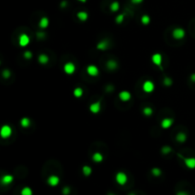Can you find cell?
Here are the masks:
<instances>
[{
  "label": "cell",
  "instance_id": "1",
  "mask_svg": "<svg viewBox=\"0 0 195 195\" xmlns=\"http://www.w3.org/2000/svg\"><path fill=\"white\" fill-rule=\"evenodd\" d=\"M13 133V129L10 125H3L1 129H0V136L3 139H7Z\"/></svg>",
  "mask_w": 195,
  "mask_h": 195
},
{
  "label": "cell",
  "instance_id": "2",
  "mask_svg": "<svg viewBox=\"0 0 195 195\" xmlns=\"http://www.w3.org/2000/svg\"><path fill=\"white\" fill-rule=\"evenodd\" d=\"M179 157L184 161L185 166L189 170H194L195 169V157H184L181 154H178Z\"/></svg>",
  "mask_w": 195,
  "mask_h": 195
},
{
  "label": "cell",
  "instance_id": "3",
  "mask_svg": "<svg viewBox=\"0 0 195 195\" xmlns=\"http://www.w3.org/2000/svg\"><path fill=\"white\" fill-rule=\"evenodd\" d=\"M115 181L118 185L120 186H124L127 184L128 182V176L127 174L123 171H119V172H117L116 175H115Z\"/></svg>",
  "mask_w": 195,
  "mask_h": 195
},
{
  "label": "cell",
  "instance_id": "4",
  "mask_svg": "<svg viewBox=\"0 0 195 195\" xmlns=\"http://www.w3.org/2000/svg\"><path fill=\"white\" fill-rule=\"evenodd\" d=\"M186 36V32L182 28H175L172 30V37L176 40H181Z\"/></svg>",
  "mask_w": 195,
  "mask_h": 195
},
{
  "label": "cell",
  "instance_id": "5",
  "mask_svg": "<svg viewBox=\"0 0 195 195\" xmlns=\"http://www.w3.org/2000/svg\"><path fill=\"white\" fill-rule=\"evenodd\" d=\"M142 89L146 93H151L155 89V85L153 82L150 81V80H147V81L144 82Z\"/></svg>",
  "mask_w": 195,
  "mask_h": 195
},
{
  "label": "cell",
  "instance_id": "6",
  "mask_svg": "<svg viewBox=\"0 0 195 195\" xmlns=\"http://www.w3.org/2000/svg\"><path fill=\"white\" fill-rule=\"evenodd\" d=\"M87 73L90 76H93V77H96L99 74V69L95 65H89L87 67Z\"/></svg>",
  "mask_w": 195,
  "mask_h": 195
},
{
  "label": "cell",
  "instance_id": "7",
  "mask_svg": "<svg viewBox=\"0 0 195 195\" xmlns=\"http://www.w3.org/2000/svg\"><path fill=\"white\" fill-rule=\"evenodd\" d=\"M101 102L100 101H96V102H93L91 103L90 105V112L93 114H97L101 112Z\"/></svg>",
  "mask_w": 195,
  "mask_h": 195
},
{
  "label": "cell",
  "instance_id": "8",
  "mask_svg": "<svg viewBox=\"0 0 195 195\" xmlns=\"http://www.w3.org/2000/svg\"><path fill=\"white\" fill-rule=\"evenodd\" d=\"M151 61H152V63H153L154 65L158 66L159 68H161L162 62H163V56H162V54H161V53H158V52L154 53V54L151 56Z\"/></svg>",
  "mask_w": 195,
  "mask_h": 195
},
{
  "label": "cell",
  "instance_id": "9",
  "mask_svg": "<svg viewBox=\"0 0 195 195\" xmlns=\"http://www.w3.org/2000/svg\"><path fill=\"white\" fill-rule=\"evenodd\" d=\"M64 71H65V73H67V74H72V73H74V71H75V70H76V68H75V65L72 63V62H67L66 64L64 65Z\"/></svg>",
  "mask_w": 195,
  "mask_h": 195
},
{
  "label": "cell",
  "instance_id": "10",
  "mask_svg": "<svg viewBox=\"0 0 195 195\" xmlns=\"http://www.w3.org/2000/svg\"><path fill=\"white\" fill-rule=\"evenodd\" d=\"M47 183L49 184V186H51V187H56L59 185L60 178L57 176V175H51V176H49Z\"/></svg>",
  "mask_w": 195,
  "mask_h": 195
},
{
  "label": "cell",
  "instance_id": "11",
  "mask_svg": "<svg viewBox=\"0 0 195 195\" xmlns=\"http://www.w3.org/2000/svg\"><path fill=\"white\" fill-rule=\"evenodd\" d=\"M118 97H119V99L121 101L123 102H128L131 100V93H129V91L128 90H122L119 93V94H118Z\"/></svg>",
  "mask_w": 195,
  "mask_h": 195
},
{
  "label": "cell",
  "instance_id": "12",
  "mask_svg": "<svg viewBox=\"0 0 195 195\" xmlns=\"http://www.w3.org/2000/svg\"><path fill=\"white\" fill-rule=\"evenodd\" d=\"M173 123H174L173 118H170V117L164 118V119L161 121V127H162L164 129H170L171 126L173 125Z\"/></svg>",
  "mask_w": 195,
  "mask_h": 195
},
{
  "label": "cell",
  "instance_id": "13",
  "mask_svg": "<svg viewBox=\"0 0 195 195\" xmlns=\"http://www.w3.org/2000/svg\"><path fill=\"white\" fill-rule=\"evenodd\" d=\"M30 43V37L28 34L26 33H22L20 36H19V46L20 47H26L28 46Z\"/></svg>",
  "mask_w": 195,
  "mask_h": 195
},
{
  "label": "cell",
  "instance_id": "14",
  "mask_svg": "<svg viewBox=\"0 0 195 195\" xmlns=\"http://www.w3.org/2000/svg\"><path fill=\"white\" fill-rule=\"evenodd\" d=\"M13 182V176L11 174H5L1 177V184L3 186H8Z\"/></svg>",
  "mask_w": 195,
  "mask_h": 195
},
{
  "label": "cell",
  "instance_id": "15",
  "mask_svg": "<svg viewBox=\"0 0 195 195\" xmlns=\"http://www.w3.org/2000/svg\"><path fill=\"white\" fill-rule=\"evenodd\" d=\"M109 46H110V41L104 39V40H101L100 42H98L96 45V49H100V51H106V49L109 48Z\"/></svg>",
  "mask_w": 195,
  "mask_h": 195
},
{
  "label": "cell",
  "instance_id": "16",
  "mask_svg": "<svg viewBox=\"0 0 195 195\" xmlns=\"http://www.w3.org/2000/svg\"><path fill=\"white\" fill-rule=\"evenodd\" d=\"M76 15H77V18L79 19V20L82 21V22L87 21L88 18H89V13H88L87 11H78Z\"/></svg>",
  "mask_w": 195,
  "mask_h": 195
},
{
  "label": "cell",
  "instance_id": "17",
  "mask_svg": "<svg viewBox=\"0 0 195 195\" xmlns=\"http://www.w3.org/2000/svg\"><path fill=\"white\" fill-rule=\"evenodd\" d=\"M118 68V63L115 60H109L107 62V69L110 71H114Z\"/></svg>",
  "mask_w": 195,
  "mask_h": 195
},
{
  "label": "cell",
  "instance_id": "18",
  "mask_svg": "<svg viewBox=\"0 0 195 195\" xmlns=\"http://www.w3.org/2000/svg\"><path fill=\"white\" fill-rule=\"evenodd\" d=\"M91 159H93V161L95 163H101L103 160H104V156H103L102 153H100V152H94V153L93 154Z\"/></svg>",
  "mask_w": 195,
  "mask_h": 195
},
{
  "label": "cell",
  "instance_id": "19",
  "mask_svg": "<svg viewBox=\"0 0 195 195\" xmlns=\"http://www.w3.org/2000/svg\"><path fill=\"white\" fill-rule=\"evenodd\" d=\"M49 20L48 17L44 16V17H42V18L40 19V21H39V27H40L41 29H47L48 27H49Z\"/></svg>",
  "mask_w": 195,
  "mask_h": 195
},
{
  "label": "cell",
  "instance_id": "20",
  "mask_svg": "<svg viewBox=\"0 0 195 195\" xmlns=\"http://www.w3.org/2000/svg\"><path fill=\"white\" fill-rule=\"evenodd\" d=\"M49 61V56L47 54L42 53V54H40L39 56H38V62H39L40 64H42V65L48 64Z\"/></svg>",
  "mask_w": 195,
  "mask_h": 195
},
{
  "label": "cell",
  "instance_id": "21",
  "mask_svg": "<svg viewBox=\"0 0 195 195\" xmlns=\"http://www.w3.org/2000/svg\"><path fill=\"white\" fill-rule=\"evenodd\" d=\"M82 173L84 174V176L89 177L90 175L93 173V169H91L90 166L85 165V166L82 167Z\"/></svg>",
  "mask_w": 195,
  "mask_h": 195
},
{
  "label": "cell",
  "instance_id": "22",
  "mask_svg": "<svg viewBox=\"0 0 195 195\" xmlns=\"http://www.w3.org/2000/svg\"><path fill=\"white\" fill-rule=\"evenodd\" d=\"M20 125L22 128H25V129L29 128L30 126V119L28 117H23L20 120Z\"/></svg>",
  "mask_w": 195,
  "mask_h": 195
},
{
  "label": "cell",
  "instance_id": "23",
  "mask_svg": "<svg viewBox=\"0 0 195 195\" xmlns=\"http://www.w3.org/2000/svg\"><path fill=\"white\" fill-rule=\"evenodd\" d=\"M187 138H188V137H187V134L185 132H179L176 135V140L179 143H185L187 141Z\"/></svg>",
  "mask_w": 195,
  "mask_h": 195
},
{
  "label": "cell",
  "instance_id": "24",
  "mask_svg": "<svg viewBox=\"0 0 195 195\" xmlns=\"http://www.w3.org/2000/svg\"><path fill=\"white\" fill-rule=\"evenodd\" d=\"M110 11H112V13H116V11H119V9H120V4H119V2H117V1L112 2V4H110Z\"/></svg>",
  "mask_w": 195,
  "mask_h": 195
},
{
  "label": "cell",
  "instance_id": "25",
  "mask_svg": "<svg viewBox=\"0 0 195 195\" xmlns=\"http://www.w3.org/2000/svg\"><path fill=\"white\" fill-rule=\"evenodd\" d=\"M73 95H74V97H76V98H80L83 95V90H82V88H80V87H77V88H75V89L73 90Z\"/></svg>",
  "mask_w": 195,
  "mask_h": 195
},
{
  "label": "cell",
  "instance_id": "26",
  "mask_svg": "<svg viewBox=\"0 0 195 195\" xmlns=\"http://www.w3.org/2000/svg\"><path fill=\"white\" fill-rule=\"evenodd\" d=\"M32 189L30 187H25L21 189V195H32Z\"/></svg>",
  "mask_w": 195,
  "mask_h": 195
},
{
  "label": "cell",
  "instance_id": "27",
  "mask_svg": "<svg viewBox=\"0 0 195 195\" xmlns=\"http://www.w3.org/2000/svg\"><path fill=\"white\" fill-rule=\"evenodd\" d=\"M141 23H142L143 25H148L150 23V17L148 16L147 14H144L142 17H141Z\"/></svg>",
  "mask_w": 195,
  "mask_h": 195
},
{
  "label": "cell",
  "instance_id": "28",
  "mask_svg": "<svg viewBox=\"0 0 195 195\" xmlns=\"http://www.w3.org/2000/svg\"><path fill=\"white\" fill-rule=\"evenodd\" d=\"M153 113V110H152L150 107H146V108L143 109V114L145 116H150Z\"/></svg>",
  "mask_w": 195,
  "mask_h": 195
},
{
  "label": "cell",
  "instance_id": "29",
  "mask_svg": "<svg viewBox=\"0 0 195 195\" xmlns=\"http://www.w3.org/2000/svg\"><path fill=\"white\" fill-rule=\"evenodd\" d=\"M151 174L155 177H159V176H161L162 170H160L159 167H153V169H151Z\"/></svg>",
  "mask_w": 195,
  "mask_h": 195
},
{
  "label": "cell",
  "instance_id": "30",
  "mask_svg": "<svg viewBox=\"0 0 195 195\" xmlns=\"http://www.w3.org/2000/svg\"><path fill=\"white\" fill-rule=\"evenodd\" d=\"M171 151H172V148H171L170 146H164V147L161 148V152H162V154H165V155H167V154H170Z\"/></svg>",
  "mask_w": 195,
  "mask_h": 195
},
{
  "label": "cell",
  "instance_id": "31",
  "mask_svg": "<svg viewBox=\"0 0 195 195\" xmlns=\"http://www.w3.org/2000/svg\"><path fill=\"white\" fill-rule=\"evenodd\" d=\"M125 19V13H121V14H118L117 16L115 17V22L117 24H122Z\"/></svg>",
  "mask_w": 195,
  "mask_h": 195
},
{
  "label": "cell",
  "instance_id": "32",
  "mask_svg": "<svg viewBox=\"0 0 195 195\" xmlns=\"http://www.w3.org/2000/svg\"><path fill=\"white\" fill-rule=\"evenodd\" d=\"M172 83H173V81H172V79H171L170 77H167V76H166V77L164 78V85H165V86L170 87V86L172 85Z\"/></svg>",
  "mask_w": 195,
  "mask_h": 195
},
{
  "label": "cell",
  "instance_id": "33",
  "mask_svg": "<svg viewBox=\"0 0 195 195\" xmlns=\"http://www.w3.org/2000/svg\"><path fill=\"white\" fill-rule=\"evenodd\" d=\"M2 76H3V78H5V79H9L11 76V71L10 70H4L3 71H2Z\"/></svg>",
  "mask_w": 195,
  "mask_h": 195
},
{
  "label": "cell",
  "instance_id": "34",
  "mask_svg": "<svg viewBox=\"0 0 195 195\" xmlns=\"http://www.w3.org/2000/svg\"><path fill=\"white\" fill-rule=\"evenodd\" d=\"M23 56H24L27 60H29V59H30L32 57V52H30V51H26L24 53H23Z\"/></svg>",
  "mask_w": 195,
  "mask_h": 195
},
{
  "label": "cell",
  "instance_id": "35",
  "mask_svg": "<svg viewBox=\"0 0 195 195\" xmlns=\"http://www.w3.org/2000/svg\"><path fill=\"white\" fill-rule=\"evenodd\" d=\"M70 193H71V188H69V187H65V188L62 189L63 195H69Z\"/></svg>",
  "mask_w": 195,
  "mask_h": 195
},
{
  "label": "cell",
  "instance_id": "36",
  "mask_svg": "<svg viewBox=\"0 0 195 195\" xmlns=\"http://www.w3.org/2000/svg\"><path fill=\"white\" fill-rule=\"evenodd\" d=\"M36 36H37V38H38V39H41V38H44V37L46 36V34H45L44 32H38L36 33Z\"/></svg>",
  "mask_w": 195,
  "mask_h": 195
},
{
  "label": "cell",
  "instance_id": "37",
  "mask_svg": "<svg viewBox=\"0 0 195 195\" xmlns=\"http://www.w3.org/2000/svg\"><path fill=\"white\" fill-rule=\"evenodd\" d=\"M144 0H131V3L133 4H141Z\"/></svg>",
  "mask_w": 195,
  "mask_h": 195
},
{
  "label": "cell",
  "instance_id": "38",
  "mask_svg": "<svg viewBox=\"0 0 195 195\" xmlns=\"http://www.w3.org/2000/svg\"><path fill=\"white\" fill-rule=\"evenodd\" d=\"M176 195H189V194L187 191H183V190H182V191H178L176 193Z\"/></svg>",
  "mask_w": 195,
  "mask_h": 195
},
{
  "label": "cell",
  "instance_id": "39",
  "mask_svg": "<svg viewBox=\"0 0 195 195\" xmlns=\"http://www.w3.org/2000/svg\"><path fill=\"white\" fill-rule=\"evenodd\" d=\"M66 6H67V1H62V2H61V4H60L61 8H65Z\"/></svg>",
  "mask_w": 195,
  "mask_h": 195
},
{
  "label": "cell",
  "instance_id": "40",
  "mask_svg": "<svg viewBox=\"0 0 195 195\" xmlns=\"http://www.w3.org/2000/svg\"><path fill=\"white\" fill-rule=\"evenodd\" d=\"M190 80L195 83V73H192L191 75H190Z\"/></svg>",
  "mask_w": 195,
  "mask_h": 195
},
{
  "label": "cell",
  "instance_id": "41",
  "mask_svg": "<svg viewBox=\"0 0 195 195\" xmlns=\"http://www.w3.org/2000/svg\"><path fill=\"white\" fill-rule=\"evenodd\" d=\"M78 1H79V2H81V3H85V2L87 1V0H78Z\"/></svg>",
  "mask_w": 195,
  "mask_h": 195
},
{
  "label": "cell",
  "instance_id": "42",
  "mask_svg": "<svg viewBox=\"0 0 195 195\" xmlns=\"http://www.w3.org/2000/svg\"><path fill=\"white\" fill-rule=\"evenodd\" d=\"M129 195H135V194H133V193H131V194H129Z\"/></svg>",
  "mask_w": 195,
  "mask_h": 195
},
{
  "label": "cell",
  "instance_id": "43",
  "mask_svg": "<svg viewBox=\"0 0 195 195\" xmlns=\"http://www.w3.org/2000/svg\"><path fill=\"white\" fill-rule=\"evenodd\" d=\"M109 195H113V194H109Z\"/></svg>",
  "mask_w": 195,
  "mask_h": 195
}]
</instances>
